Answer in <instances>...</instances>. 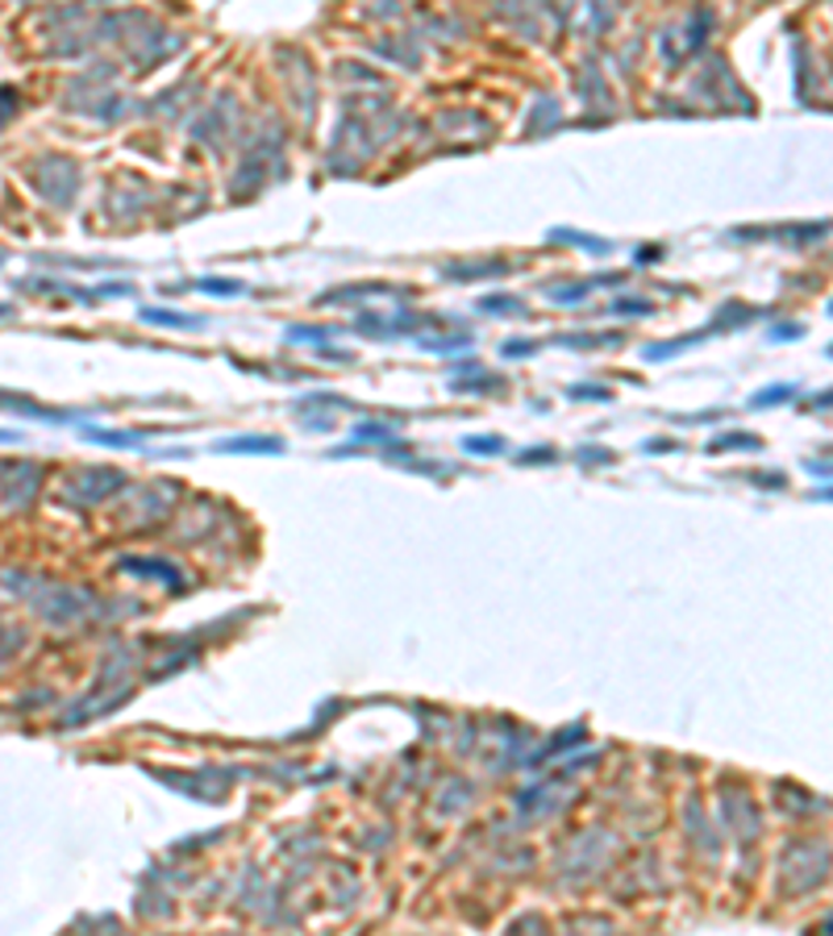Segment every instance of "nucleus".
Masks as SVG:
<instances>
[{
  "label": "nucleus",
  "instance_id": "3",
  "mask_svg": "<svg viewBox=\"0 0 833 936\" xmlns=\"http://www.w3.org/2000/svg\"><path fill=\"white\" fill-rule=\"evenodd\" d=\"M217 449H226V454H247V449H255V454H275V449H284V442H255V437H242V442H221Z\"/></svg>",
  "mask_w": 833,
  "mask_h": 936
},
{
  "label": "nucleus",
  "instance_id": "8",
  "mask_svg": "<svg viewBox=\"0 0 833 936\" xmlns=\"http://www.w3.org/2000/svg\"><path fill=\"white\" fill-rule=\"evenodd\" d=\"M359 437H367V442H388L392 429H388V425H359Z\"/></svg>",
  "mask_w": 833,
  "mask_h": 936
},
{
  "label": "nucleus",
  "instance_id": "11",
  "mask_svg": "<svg viewBox=\"0 0 833 936\" xmlns=\"http://www.w3.org/2000/svg\"><path fill=\"white\" fill-rule=\"evenodd\" d=\"M571 395H587V400H608L605 388H571Z\"/></svg>",
  "mask_w": 833,
  "mask_h": 936
},
{
  "label": "nucleus",
  "instance_id": "6",
  "mask_svg": "<svg viewBox=\"0 0 833 936\" xmlns=\"http://www.w3.org/2000/svg\"><path fill=\"white\" fill-rule=\"evenodd\" d=\"M201 292H208V296H238V292H242V283H226V280H201Z\"/></svg>",
  "mask_w": 833,
  "mask_h": 936
},
{
  "label": "nucleus",
  "instance_id": "9",
  "mask_svg": "<svg viewBox=\"0 0 833 936\" xmlns=\"http://www.w3.org/2000/svg\"><path fill=\"white\" fill-rule=\"evenodd\" d=\"M509 304H517V300H509V296H493V300H484L479 308H488V313H505Z\"/></svg>",
  "mask_w": 833,
  "mask_h": 936
},
{
  "label": "nucleus",
  "instance_id": "4",
  "mask_svg": "<svg viewBox=\"0 0 833 936\" xmlns=\"http://www.w3.org/2000/svg\"><path fill=\"white\" fill-rule=\"evenodd\" d=\"M792 395H796L792 383H776V388H762V392H758L750 404H755V409H771L776 400H792Z\"/></svg>",
  "mask_w": 833,
  "mask_h": 936
},
{
  "label": "nucleus",
  "instance_id": "13",
  "mask_svg": "<svg viewBox=\"0 0 833 936\" xmlns=\"http://www.w3.org/2000/svg\"><path fill=\"white\" fill-rule=\"evenodd\" d=\"M0 262H4V254H0Z\"/></svg>",
  "mask_w": 833,
  "mask_h": 936
},
{
  "label": "nucleus",
  "instance_id": "12",
  "mask_svg": "<svg viewBox=\"0 0 833 936\" xmlns=\"http://www.w3.org/2000/svg\"><path fill=\"white\" fill-rule=\"evenodd\" d=\"M21 437H25V433H18V429H0V442H21Z\"/></svg>",
  "mask_w": 833,
  "mask_h": 936
},
{
  "label": "nucleus",
  "instance_id": "2",
  "mask_svg": "<svg viewBox=\"0 0 833 936\" xmlns=\"http://www.w3.org/2000/svg\"><path fill=\"white\" fill-rule=\"evenodd\" d=\"M138 317L151 320V325H171V329H201V325H205L201 317H184V313H159V308H142Z\"/></svg>",
  "mask_w": 833,
  "mask_h": 936
},
{
  "label": "nucleus",
  "instance_id": "10",
  "mask_svg": "<svg viewBox=\"0 0 833 936\" xmlns=\"http://www.w3.org/2000/svg\"><path fill=\"white\" fill-rule=\"evenodd\" d=\"M467 449H475V454H496V449H500V442H479V437H472V442H467Z\"/></svg>",
  "mask_w": 833,
  "mask_h": 936
},
{
  "label": "nucleus",
  "instance_id": "7",
  "mask_svg": "<svg viewBox=\"0 0 833 936\" xmlns=\"http://www.w3.org/2000/svg\"><path fill=\"white\" fill-rule=\"evenodd\" d=\"M613 313H634V317H642V313H650V304H646V300H621V304H613Z\"/></svg>",
  "mask_w": 833,
  "mask_h": 936
},
{
  "label": "nucleus",
  "instance_id": "5",
  "mask_svg": "<svg viewBox=\"0 0 833 936\" xmlns=\"http://www.w3.org/2000/svg\"><path fill=\"white\" fill-rule=\"evenodd\" d=\"M88 437H93V442H100V446H138V437H133V433H105V429H88Z\"/></svg>",
  "mask_w": 833,
  "mask_h": 936
},
{
  "label": "nucleus",
  "instance_id": "1",
  "mask_svg": "<svg viewBox=\"0 0 833 936\" xmlns=\"http://www.w3.org/2000/svg\"><path fill=\"white\" fill-rule=\"evenodd\" d=\"M42 470L34 462H4L0 467V500L9 508H25L39 496Z\"/></svg>",
  "mask_w": 833,
  "mask_h": 936
}]
</instances>
